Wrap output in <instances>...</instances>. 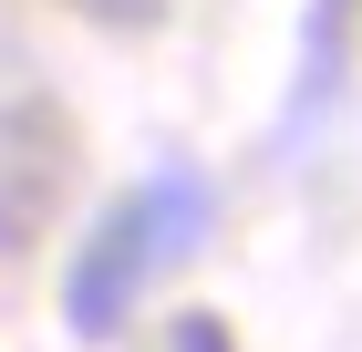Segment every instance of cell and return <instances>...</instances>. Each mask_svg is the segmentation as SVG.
Masks as SVG:
<instances>
[{
	"label": "cell",
	"instance_id": "6da1fadb",
	"mask_svg": "<svg viewBox=\"0 0 362 352\" xmlns=\"http://www.w3.org/2000/svg\"><path fill=\"white\" fill-rule=\"evenodd\" d=\"M197 239H207V187H197V176H156V187H135L104 228H93V249L73 259V280H62L73 331H93V342H104V331L124 322V300L145 290V270L187 259Z\"/></svg>",
	"mask_w": 362,
	"mask_h": 352
},
{
	"label": "cell",
	"instance_id": "7a4b0ae2",
	"mask_svg": "<svg viewBox=\"0 0 362 352\" xmlns=\"http://www.w3.org/2000/svg\"><path fill=\"white\" fill-rule=\"evenodd\" d=\"M73 176V125L52 104H0V249H31Z\"/></svg>",
	"mask_w": 362,
	"mask_h": 352
},
{
	"label": "cell",
	"instance_id": "3957f363",
	"mask_svg": "<svg viewBox=\"0 0 362 352\" xmlns=\"http://www.w3.org/2000/svg\"><path fill=\"white\" fill-rule=\"evenodd\" d=\"M341 31H352V0H310V42H300V114L332 104L341 83Z\"/></svg>",
	"mask_w": 362,
	"mask_h": 352
},
{
	"label": "cell",
	"instance_id": "277c9868",
	"mask_svg": "<svg viewBox=\"0 0 362 352\" xmlns=\"http://www.w3.org/2000/svg\"><path fill=\"white\" fill-rule=\"evenodd\" d=\"M166 352H238V342H228V322H218V311H187V322L166 331Z\"/></svg>",
	"mask_w": 362,
	"mask_h": 352
},
{
	"label": "cell",
	"instance_id": "5b68a950",
	"mask_svg": "<svg viewBox=\"0 0 362 352\" xmlns=\"http://www.w3.org/2000/svg\"><path fill=\"white\" fill-rule=\"evenodd\" d=\"M104 21H156V0H93Z\"/></svg>",
	"mask_w": 362,
	"mask_h": 352
}]
</instances>
